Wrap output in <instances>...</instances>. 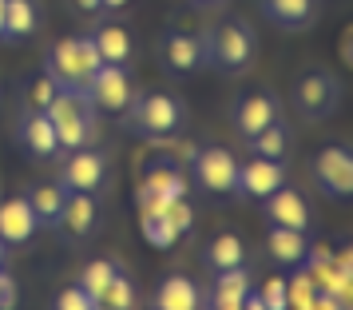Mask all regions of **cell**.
<instances>
[{
  "mask_svg": "<svg viewBox=\"0 0 353 310\" xmlns=\"http://www.w3.org/2000/svg\"><path fill=\"white\" fill-rule=\"evenodd\" d=\"M187 119L183 99L171 92H143V96H131L128 104V128L143 139H163V135H175Z\"/></svg>",
  "mask_w": 353,
  "mask_h": 310,
  "instance_id": "cell-1",
  "label": "cell"
},
{
  "mask_svg": "<svg viewBox=\"0 0 353 310\" xmlns=\"http://www.w3.org/2000/svg\"><path fill=\"white\" fill-rule=\"evenodd\" d=\"M99 64H103V56H99L92 36H68L48 52V76L72 92H83Z\"/></svg>",
  "mask_w": 353,
  "mask_h": 310,
  "instance_id": "cell-2",
  "label": "cell"
},
{
  "mask_svg": "<svg viewBox=\"0 0 353 310\" xmlns=\"http://www.w3.org/2000/svg\"><path fill=\"white\" fill-rule=\"evenodd\" d=\"M92 104L83 92H72V88H60L56 99H52L44 115L56 128V139H60V151H76V147H88L92 131H96V119H92Z\"/></svg>",
  "mask_w": 353,
  "mask_h": 310,
  "instance_id": "cell-3",
  "label": "cell"
},
{
  "mask_svg": "<svg viewBox=\"0 0 353 310\" xmlns=\"http://www.w3.org/2000/svg\"><path fill=\"white\" fill-rule=\"evenodd\" d=\"M254 32L246 24H219L203 36V64L219 68L226 76H239L254 64Z\"/></svg>",
  "mask_w": 353,
  "mask_h": 310,
  "instance_id": "cell-4",
  "label": "cell"
},
{
  "mask_svg": "<svg viewBox=\"0 0 353 310\" xmlns=\"http://www.w3.org/2000/svg\"><path fill=\"white\" fill-rule=\"evenodd\" d=\"M83 96L92 108L99 112H128L131 96H135V88H131V76H128V64H99L96 76L88 80L83 88Z\"/></svg>",
  "mask_w": 353,
  "mask_h": 310,
  "instance_id": "cell-5",
  "label": "cell"
},
{
  "mask_svg": "<svg viewBox=\"0 0 353 310\" xmlns=\"http://www.w3.org/2000/svg\"><path fill=\"white\" fill-rule=\"evenodd\" d=\"M194 183L207 195H234L239 183V159L226 147H203L194 155Z\"/></svg>",
  "mask_w": 353,
  "mask_h": 310,
  "instance_id": "cell-6",
  "label": "cell"
},
{
  "mask_svg": "<svg viewBox=\"0 0 353 310\" xmlns=\"http://www.w3.org/2000/svg\"><path fill=\"white\" fill-rule=\"evenodd\" d=\"M183 195H187V180H183V171L159 164V167H151V171L143 175L135 203H139V215H155V211H167L171 199H183Z\"/></svg>",
  "mask_w": 353,
  "mask_h": 310,
  "instance_id": "cell-7",
  "label": "cell"
},
{
  "mask_svg": "<svg viewBox=\"0 0 353 310\" xmlns=\"http://www.w3.org/2000/svg\"><path fill=\"white\" fill-rule=\"evenodd\" d=\"M60 183L68 191H103L108 183V159L99 151H88V147H76L68 151V159L60 164Z\"/></svg>",
  "mask_w": 353,
  "mask_h": 310,
  "instance_id": "cell-8",
  "label": "cell"
},
{
  "mask_svg": "<svg viewBox=\"0 0 353 310\" xmlns=\"http://www.w3.org/2000/svg\"><path fill=\"white\" fill-rule=\"evenodd\" d=\"M314 180H318V187L325 191V195L334 199H350L353 191V159L345 147H321L318 159H314Z\"/></svg>",
  "mask_w": 353,
  "mask_h": 310,
  "instance_id": "cell-9",
  "label": "cell"
},
{
  "mask_svg": "<svg viewBox=\"0 0 353 310\" xmlns=\"http://www.w3.org/2000/svg\"><path fill=\"white\" fill-rule=\"evenodd\" d=\"M286 183V167L282 159H266V155H254L239 164V183H234V195L242 199H266L270 191H278Z\"/></svg>",
  "mask_w": 353,
  "mask_h": 310,
  "instance_id": "cell-10",
  "label": "cell"
},
{
  "mask_svg": "<svg viewBox=\"0 0 353 310\" xmlns=\"http://www.w3.org/2000/svg\"><path fill=\"white\" fill-rule=\"evenodd\" d=\"M294 99H298V112H302L305 119H318V115L334 112V104H337V80L330 76V72H305L302 80H298Z\"/></svg>",
  "mask_w": 353,
  "mask_h": 310,
  "instance_id": "cell-11",
  "label": "cell"
},
{
  "mask_svg": "<svg viewBox=\"0 0 353 310\" xmlns=\"http://www.w3.org/2000/svg\"><path fill=\"white\" fill-rule=\"evenodd\" d=\"M266 203V219H270L274 227H294V231H310V203H305L302 191H294V187H278L270 195L262 199Z\"/></svg>",
  "mask_w": 353,
  "mask_h": 310,
  "instance_id": "cell-12",
  "label": "cell"
},
{
  "mask_svg": "<svg viewBox=\"0 0 353 310\" xmlns=\"http://www.w3.org/2000/svg\"><path fill=\"white\" fill-rule=\"evenodd\" d=\"M36 231H40V223H36L32 207H28V195L0 203V243L4 246H24Z\"/></svg>",
  "mask_w": 353,
  "mask_h": 310,
  "instance_id": "cell-13",
  "label": "cell"
},
{
  "mask_svg": "<svg viewBox=\"0 0 353 310\" xmlns=\"http://www.w3.org/2000/svg\"><path fill=\"white\" fill-rule=\"evenodd\" d=\"M20 144L32 159H56L60 155V139H56L52 119L44 112H36V108L20 119Z\"/></svg>",
  "mask_w": 353,
  "mask_h": 310,
  "instance_id": "cell-14",
  "label": "cell"
},
{
  "mask_svg": "<svg viewBox=\"0 0 353 310\" xmlns=\"http://www.w3.org/2000/svg\"><path fill=\"white\" fill-rule=\"evenodd\" d=\"M99 207L92 191H68L64 199V211H60V227L68 231V239H88L96 231Z\"/></svg>",
  "mask_w": 353,
  "mask_h": 310,
  "instance_id": "cell-15",
  "label": "cell"
},
{
  "mask_svg": "<svg viewBox=\"0 0 353 310\" xmlns=\"http://www.w3.org/2000/svg\"><path fill=\"white\" fill-rule=\"evenodd\" d=\"M278 119V99L270 96V92H254V96H246L234 108V131H239L242 139H250V135H258V131L266 128V124H274Z\"/></svg>",
  "mask_w": 353,
  "mask_h": 310,
  "instance_id": "cell-16",
  "label": "cell"
},
{
  "mask_svg": "<svg viewBox=\"0 0 353 310\" xmlns=\"http://www.w3.org/2000/svg\"><path fill=\"white\" fill-rule=\"evenodd\" d=\"M254 291L250 287V271H246V262L242 267H226V271H219V278H214V287H210V307L214 310H242V298Z\"/></svg>",
  "mask_w": 353,
  "mask_h": 310,
  "instance_id": "cell-17",
  "label": "cell"
},
{
  "mask_svg": "<svg viewBox=\"0 0 353 310\" xmlns=\"http://www.w3.org/2000/svg\"><path fill=\"white\" fill-rule=\"evenodd\" d=\"M163 64L171 72H194L203 64V36H194V32L163 36Z\"/></svg>",
  "mask_w": 353,
  "mask_h": 310,
  "instance_id": "cell-18",
  "label": "cell"
},
{
  "mask_svg": "<svg viewBox=\"0 0 353 310\" xmlns=\"http://www.w3.org/2000/svg\"><path fill=\"white\" fill-rule=\"evenodd\" d=\"M266 251H270V259H274V262L302 267L305 255H310V239H305V231L274 227V223H270V235H266Z\"/></svg>",
  "mask_w": 353,
  "mask_h": 310,
  "instance_id": "cell-19",
  "label": "cell"
},
{
  "mask_svg": "<svg viewBox=\"0 0 353 310\" xmlns=\"http://www.w3.org/2000/svg\"><path fill=\"white\" fill-rule=\"evenodd\" d=\"M64 199H68V187L64 183H40L28 191V207H32L36 223L44 231H56L60 227V211H64Z\"/></svg>",
  "mask_w": 353,
  "mask_h": 310,
  "instance_id": "cell-20",
  "label": "cell"
},
{
  "mask_svg": "<svg viewBox=\"0 0 353 310\" xmlns=\"http://www.w3.org/2000/svg\"><path fill=\"white\" fill-rule=\"evenodd\" d=\"M262 12L278 24V28H310L318 17V0H262Z\"/></svg>",
  "mask_w": 353,
  "mask_h": 310,
  "instance_id": "cell-21",
  "label": "cell"
},
{
  "mask_svg": "<svg viewBox=\"0 0 353 310\" xmlns=\"http://www.w3.org/2000/svg\"><path fill=\"white\" fill-rule=\"evenodd\" d=\"M203 302V291L194 287L187 275H167L155 291V307L159 310H194Z\"/></svg>",
  "mask_w": 353,
  "mask_h": 310,
  "instance_id": "cell-22",
  "label": "cell"
},
{
  "mask_svg": "<svg viewBox=\"0 0 353 310\" xmlns=\"http://www.w3.org/2000/svg\"><path fill=\"white\" fill-rule=\"evenodd\" d=\"M40 28L36 0H4V40H28Z\"/></svg>",
  "mask_w": 353,
  "mask_h": 310,
  "instance_id": "cell-23",
  "label": "cell"
},
{
  "mask_svg": "<svg viewBox=\"0 0 353 310\" xmlns=\"http://www.w3.org/2000/svg\"><path fill=\"white\" fill-rule=\"evenodd\" d=\"M92 40H96L103 64H128V60H131V36H128V28H119V24H103V28L92 32Z\"/></svg>",
  "mask_w": 353,
  "mask_h": 310,
  "instance_id": "cell-24",
  "label": "cell"
},
{
  "mask_svg": "<svg viewBox=\"0 0 353 310\" xmlns=\"http://www.w3.org/2000/svg\"><path fill=\"white\" fill-rule=\"evenodd\" d=\"M246 144H250V151H254V155L282 159V155H286V147H290V131H286V124H282V119H274V124H266L258 135H250Z\"/></svg>",
  "mask_w": 353,
  "mask_h": 310,
  "instance_id": "cell-25",
  "label": "cell"
},
{
  "mask_svg": "<svg viewBox=\"0 0 353 310\" xmlns=\"http://www.w3.org/2000/svg\"><path fill=\"white\" fill-rule=\"evenodd\" d=\"M207 262L214 267V271L242 267V262H246V246H242V239L234 235V231H226V235H219V239L207 246Z\"/></svg>",
  "mask_w": 353,
  "mask_h": 310,
  "instance_id": "cell-26",
  "label": "cell"
},
{
  "mask_svg": "<svg viewBox=\"0 0 353 310\" xmlns=\"http://www.w3.org/2000/svg\"><path fill=\"white\" fill-rule=\"evenodd\" d=\"M115 275H119V267H115L112 259H96L80 271V287L88 291V298H92L96 307H99V298H103V291H108V282H112Z\"/></svg>",
  "mask_w": 353,
  "mask_h": 310,
  "instance_id": "cell-27",
  "label": "cell"
},
{
  "mask_svg": "<svg viewBox=\"0 0 353 310\" xmlns=\"http://www.w3.org/2000/svg\"><path fill=\"white\" fill-rule=\"evenodd\" d=\"M143 235L151 246H159V251H167V246H175V239L183 235V231L167 219V211H155V215H143Z\"/></svg>",
  "mask_w": 353,
  "mask_h": 310,
  "instance_id": "cell-28",
  "label": "cell"
},
{
  "mask_svg": "<svg viewBox=\"0 0 353 310\" xmlns=\"http://www.w3.org/2000/svg\"><path fill=\"white\" fill-rule=\"evenodd\" d=\"M314 294H318V282L310 278V271H298V275L286 278V310L298 307V310H314Z\"/></svg>",
  "mask_w": 353,
  "mask_h": 310,
  "instance_id": "cell-29",
  "label": "cell"
},
{
  "mask_svg": "<svg viewBox=\"0 0 353 310\" xmlns=\"http://www.w3.org/2000/svg\"><path fill=\"white\" fill-rule=\"evenodd\" d=\"M99 307H108V310H128V307H135V287H131V278H128V275H115L112 282H108L103 298H99Z\"/></svg>",
  "mask_w": 353,
  "mask_h": 310,
  "instance_id": "cell-30",
  "label": "cell"
},
{
  "mask_svg": "<svg viewBox=\"0 0 353 310\" xmlns=\"http://www.w3.org/2000/svg\"><path fill=\"white\" fill-rule=\"evenodd\" d=\"M56 92H60V84H56L48 72H44V76H36V80L28 84V104H32L36 112H44L52 99H56Z\"/></svg>",
  "mask_w": 353,
  "mask_h": 310,
  "instance_id": "cell-31",
  "label": "cell"
},
{
  "mask_svg": "<svg viewBox=\"0 0 353 310\" xmlns=\"http://www.w3.org/2000/svg\"><path fill=\"white\" fill-rule=\"evenodd\" d=\"M262 307L266 310H286V278L282 275H274V278H266V287H262Z\"/></svg>",
  "mask_w": 353,
  "mask_h": 310,
  "instance_id": "cell-32",
  "label": "cell"
},
{
  "mask_svg": "<svg viewBox=\"0 0 353 310\" xmlns=\"http://www.w3.org/2000/svg\"><path fill=\"white\" fill-rule=\"evenodd\" d=\"M96 302L88 298V291H83L80 282L76 287H64V291L56 294V310H92Z\"/></svg>",
  "mask_w": 353,
  "mask_h": 310,
  "instance_id": "cell-33",
  "label": "cell"
},
{
  "mask_svg": "<svg viewBox=\"0 0 353 310\" xmlns=\"http://www.w3.org/2000/svg\"><path fill=\"white\" fill-rule=\"evenodd\" d=\"M334 267H337V271H345V275H353V259H350V251H337V255H334Z\"/></svg>",
  "mask_w": 353,
  "mask_h": 310,
  "instance_id": "cell-34",
  "label": "cell"
},
{
  "mask_svg": "<svg viewBox=\"0 0 353 310\" xmlns=\"http://www.w3.org/2000/svg\"><path fill=\"white\" fill-rule=\"evenodd\" d=\"M72 4H76L80 12H88V17H92V12H103V0H72Z\"/></svg>",
  "mask_w": 353,
  "mask_h": 310,
  "instance_id": "cell-35",
  "label": "cell"
},
{
  "mask_svg": "<svg viewBox=\"0 0 353 310\" xmlns=\"http://www.w3.org/2000/svg\"><path fill=\"white\" fill-rule=\"evenodd\" d=\"M131 0H103V8H108V12H115V8H128Z\"/></svg>",
  "mask_w": 353,
  "mask_h": 310,
  "instance_id": "cell-36",
  "label": "cell"
},
{
  "mask_svg": "<svg viewBox=\"0 0 353 310\" xmlns=\"http://www.w3.org/2000/svg\"><path fill=\"white\" fill-rule=\"evenodd\" d=\"M0 40H4V0H0Z\"/></svg>",
  "mask_w": 353,
  "mask_h": 310,
  "instance_id": "cell-37",
  "label": "cell"
},
{
  "mask_svg": "<svg viewBox=\"0 0 353 310\" xmlns=\"http://www.w3.org/2000/svg\"><path fill=\"white\" fill-rule=\"evenodd\" d=\"M199 4H223V0H199Z\"/></svg>",
  "mask_w": 353,
  "mask_h": 310,
  "instance_id": "cell-38",
  "label": "cell"
},
{
  "mask_svg": "<svg viewBox=\"0 0 353 310\" xmlns=\"http://www.w3.org/2000/svg\"><path fill=\"white\" fill-rule=\"evenodd\" d=\"M0 267H4V243H0Z\"/></svg>",
  "mask_w": 353,
  "mask_h": 310,
  "instance_id": "cell-39",
  "label": "cell"
}]
</instances>
